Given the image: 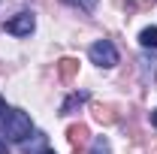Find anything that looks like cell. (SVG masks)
<instances>
[{"label": "cell", "instance_id": "6da1fadb", "mask_svg": "<svg viewBox=\"0 0 157 154\" xmlns=\"http://www.w3.org/2000/svg\"><path fill=\"white\" fill-rule=\"evenodd\" d=\"M3 130H6V136H9L12 142H24V139L30 136V130H33L30 115L21 112V109H6V115H3Z\"/></svg>", "mask_w": 157, "mask_h": 154}, {"label": "cell", "instance_id": "7a4b0ae2", "mask_svg": "<svg viewBox=\"0 0 157 154\" xmlns=\"http://www.w3.org/2000/svg\"><path fill=\"white\" fill-rule=\"evenodd\" d=\"M88 58H91V64H97L100 70H112L118 64V48L109 39H97V42L88 48Z\"/></svg>", "mask_w": 157, "mask_h": 154}, {"label": "cell", "instance_id": "3957f363", "mask_svg": "<svg viewBox=\"0 0 157 154\" xmlns=\"http://www.w3.org/2000/svg\"><path fill=\"white\" fill-rule=\"evenodd\" d=\"M36 27V18H33V12H18L15 18L6 21V33H12V37H30V30Z\"/></svg>", "mask_w": 157, "mask_h": 154}, {"label": "cell", "instance_id": "277c9868", "mask_svg": "<svg viewBox=\"0 0 157 154\" xmlns=\"http://www.w3.org/2000/svg\"><path fill=\"white\" fill-rule=\"evenodd\" d=\"M76 70H78V60L76 58H60L58 60V73H60L63 82H70V79L76 76Z\"/></svg>", "mask_w": 157, "mask_h": 154}, {"label": "cell", "instance_id": "5b68a950", "mask_svg": "<svg viewBox=\"0 0 157 154\" xmlns=\"http://www.w3.org/2000/svg\"><path fill=\"white\" fill-rule=\"evenodd\" d=\"M82 103H88V94H85V91H78V94H73V97H70V100L60 106V115H70V112H73L76 106H82Z\"/></svg>", "mask_w": 157, "mask_h": 154}, {"label": "cell", "instance_id": "8992f818", "mask_svg": "<svg viewBox=\"0 0 157 154\" xmlns=\"http://www.w3.org/2000/svg\"><path fill=\"white\" fill-rule=\"evenodd\" d=\"M139 45L142 48H157V27H145L139 33Z\"/></svg>", "mask_w": 157, "mask_h": 154}, {"label": "cell", "instance_id": "52a82bcc", "mask_svg": "<svg viewBox=\"0 0 157 154\" xmlns=\"http://www.w3.org/2000/svg\"><path fill=\"white\" fill-rule=\"evenodd\" d=\"M85 136H88V127H85V124H73V127L67 130V139H70L73 145H82Z\"/></svg>", "mask_w": 157, "mask_h": 154}, {"label": "cell", "instance_id": "ba28073f", "mask_svg": "<svg viewBox=\"0 0 157 154\" xmlns=\"http://www.w3.org/2000/svg\"><path fill=\"white\" fill-rule=\"evenodd\" d=\"M88 154H112V148H109V139L106 136H97L94 142H91V151Z\"/></svg>", "mask_w": 157, "mask_h": 154}, {"label": "cell", "instance_id": "9c48e42d", "mask_svg": "<svg viewBox=\"0 0 157 154\" xmlns=\"http://www.w3.org/2000/svg\"><path fill=\"white\" fill-rule=\"evenodd\" d=\"M76 3H82V6H85V9H88V12H91V9H94V3H97V0H76Z\"/></svg>", "mask_w": 157, "mask_h": 154}, {"label": "cell", "instance_id": "30bf717a", "mask_svg": "<svg viewBox=\"0 0 157 154\" xmlns=\"http://www.w3.org/2000/svg\"><path fill=\"white\" fill-rule=\"evenodd\" d=\"M3 115H6V100L0 97V124H3Z\"/></svg>", "mask_w": 157, "mask_h": 154}, {"label": "cell", "instance_id": "8fae6325", "mask_svg": "<svg viewBox=\"0 0 157 154\" xmlns=\"http://www.w3.org/2000/svg\"><path fill=\"white\" fill-rule=\"evenodd\" d=\"M151 124H154V127H157V109H154V112H151Z\"/></svg>", "mask_w": 157, "mask_h": 154}, {"label": "cell", "instance_id": "7c38bea8", "mask_svg": "<svg viewBox=\"0 0 157 154\" xmlns=\"http://www.w3.org/2000/svg\"><path fill=\"white\" fill-rule=\"evenodd\" d=\"M0 154H6V142L3 139H0Z\"/></svg>", "mask_w": 157, "mask_h": 154}, {"label": "cell", "instance_id": "4fadbf2b", "mask_svg": "<svg viewBox=\"0 0 157 154\" xmlns=\"http://www.w3.org/2000/svg\"><path fill=\"white\" fill-rule=\"evenodd\" d=\"M42 154H58V151H52V148H45V151H42Z\"/></svg>", "mask_w": 157, "mask_h": 154}]
</instances>
